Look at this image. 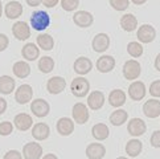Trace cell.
<instances>
[{
    "label": "cell",
    "instance_id": "obj_1",
    "mask_svg": "<svg viewBox=\"0 0 160 159\" xmlns=\"http://www.w3.org/2000/svg\"><path fill=\"white\" fill-rule=\"evenodd\" d=\"M31 25L35 31H45L50 25V16L45 11H36L31 16Z\"/></svg>",
    "mask_w": 160,
    "mask_h": 159
},
{
    "label": "cell",
    "instance_id": "obj_2",
    "mask_svg": "<svg viewBox=\"0 0 160 159\" xmlns=\"http://www.w3.org/2000/svg\"><path fill=\"white\" fill-rule=\"evenodd\" d=\"M70 90L73 95H76L78 98L86 97V94L90 90V82L83 77H76L70 84Z\"/></svg>",
    "mask_w": 160,
    "mask_h": 159
},
{
    "label": "cell",
    "instance_id": "obj_3",
    "mask_svg": "<svg viewBox=\"0 0 160 159\" xmlns=\"http://www.w3.org/2000/svg\"><path fill=\"white\" fill-rule=\"evenodd\" d=\"M140 72H142V68L140 64L136 60H128L124 62L123 65V76L126 80H136L140 76Z\"/></svg>",
    "mask_w": 160,
    "mask_h": 159
},
{
    "label": "cell",
    "instance_id": "obj_4",
    "mask_svg": "<svg viewBox=\"0 0 160 159\" xmlns=\"http://www.w3.org/2000/svg\"><path fill=\"white\" fill-rule=\"evenodd\" d=\"M72 114H73V119H74V122L78 123V125H83V123H86L89 121V109L86 107V105L82 104V102H78V104H76L73 106V111H72Z\"/></svg>",
    "mask_w": 160,
    "mask_h": 159
},
{
    "label": "cell",
    "instance_id": "obj_5",
    "mask_svg": "<svg viewBox=\"0 0 160 159\" xmlns=\"http://www.w3.org/2000/svg\"><path fill=\"white\" fill-rule=\"evenodd\" d=\"M32 98H33V89L31 85H28V84L20 85L15 93V100L18 101V104H20V105L28 104L29 101H32Z\"/></svg>",
    "mask_w": 160,
    "mask_h": 159
},
{
    "label": "cell",
    "instance_id": "obj_6",
    "mask_svg": "<svg viewBox=\"0 0 160 159\" xmlns=\"http://www.w3.org/2000/svg\"><path fill=\"white\" fill-rule=\"evenodd\" d=\"M136 37L139 38V41L143 44H150L152 43L156 37V31L155 28L150 24H143L142 27H139L138 33H136Z\"/></svg>",
    "mask_w": 160,
    "mask_h": 159
},
{
    "label": "cell",
    "instance_id": "obj_7",
    "mask_svg": "<svg viewBox=\"0 0 160 159\" xmlns=\"http://www.w3.org/2000/svg\"><path fill=\"white\" fill-rule=\"evenodd\" d=\"M31 110L32 113L38 118H44L49 114L50 111V106L49 104L45 100L42 98H37V100H33L32 104H31Z\"/></svg>",
    "mask_w": 160,
    "mask_h": 159
},
{
    "label": "cell",
    "instance_id": "obj_8",
    "mask_svg": "<svg viewBox=\"0 0 160 159\" xmlns=\"http://www.w3.org/2000/svg\"><path fill=\"white\" fill-rule=\"evenodd\" d=\"M147 89L142 81H134L128 86V97L132 101H140L146 97Z\"/></svg>",
    "mask_w": 160,
    "mask_h": 159
},
{
    "label": "cell",
    "instance_id": "obj_9",
    "mask_svg": "<svg viewBox=\"0 0 160 159\" xmlns=\"http://www.w3.org/2000/svg\"><path fill=\"white\" fill-rule=\"evenodd\" d=\"M22 156L24 159H41L42 156V147L36 142L27 143L22 147Z\"/></svg>",
    "mask_w": 160,
    "mask_h": 159
},
{
    "label": "cell",
    "instance_id": "obj_10",
    "mask_svg": "<svg viewBox=\"0 0 160 159\" xmlns=\"http://www.w3.org/2000/svg\"><path fill=\"white\" fill-rule=\"evenodd\" d=\"M147 126H146V122L140 118H131L128 121V126H127V131L130 135L132 137H140L146 133Z\"/></svg>",
    "mask_w": 160,
    "mask_h": 159
},
{
    "label": "cell",
    "instance_id": "obj_11",
    "mask_svg": "<svg viewBox=\"0 0 160 159\" xmlns=\"http://www.w3.org/2000/svg\"><path fill=\"white\" fill-rule=\"evenodd\" d=\"M65 88H66L65 78H62L60 76H54L52 78H49L47 82V90L50 94H60L64 92Z\"/></svg>",
    "mask_w": 160,
    "mask_h": 159
},
{
    "label": "cell",
    "instance_id": "obj_12",
    "mask_svg": "<svg viewBox=\"0 0 160 159\" xmlns=\"http://www.w3.org/2000/svg\"><path fill=\"white\" fill-rule=\"evenodd\" d=\"M74 24L79 28H89L94 21V16L88 11H77L73 16Z\"/></svg>",
    "mask_w": 160,
    "mask_h": 159
},
{
    "label": "cell",
    "instance_id": "obj_13",
    "mask_svg": "<svg viewBox=\"0 0 160 159\" xmlns=\"http://www.w3.org/2000/svg\"><path fill=\"white\" fill-rule=\"evenodd\" d=\"M12 33L18 40L24 41L31 37V28L25 21H16L12 27Z\"/></svg>",
    "mask_w": 160,
    "mask_h": 159
},
{
    "label": "cell",
    "instance_id": "obj_14",
    "mask_svg": "<svg viewBox=\"0 0 160 159\" xmlns=\"http://www.w3.org/2000/svg\"><path fill=\"white\" fill-rule=\"evenodd\" d=\"M93 49L98 53H103L105 50H107V48L110 47V37H108L107 33H98L95 35V37L93 38Z\"/></svg>",
    "mask_w": 160,
    "mask_h": 159
},
{
    "label": "cell",
    "instance_id": "obj_15",
    "mask_svg": "<svg viewBox=\"0 0 160 159\" xmlns=\"http://www.w3.org/2000/svg\"><path fill=\"white\" fill-rule=\"evenodd\" d=\"M114 68H115V59L112 56L105 54L97 60V70H99L101 73H108Z\"/></svg>",
    "mask_w": 160,
    "mask_h": 159
},
{
    "label": "cell",
    "instance_id": "obj_16",
    "mask_svg": "<svg viewBox=\"0 0 160 159\" xmlns=\"http://www.w3.org/2000/svg\"><path fill=\"white\" fill-rule=\"evenodd\" d=\"M88 105L91 110H99L105 105V94L99 90L91 92L88 97Z\"/></svg>",
    "mask_w": 160,
    "mask_h": 159
},
{
    "label": "cell",
    "instance_id": "obj_17",
    "mask_svg": "<svg viewBox=\"0 0 160 159\" xmlns=\"http://www.w3.org/2000/svg\"><path fill=\"white\" fill-rule=\"evenodd\" d=\"M13 123L20 131H27V130H29L32 127L33 119L29 114H27V113H20V114H18L15 117Z\"/></svg>",
    "mask_w": 160,
    "mask_h": 159
},
{
    "label": "cell",
    "instance_id": "obj_18",
    "mask_svg": "<svg viewBox=\"0 0 160 159\" xmlns=\"http://www.w3.org/2000/svg\"><path fill=\"white\" fill-rule=\"evenodd\" d=\"M143 113L148 118H158L160 115V101L150 100L143 105Z\"/></svg>",
    "mask_w": 160,
    "mask_h": 159
},
{
    "label": "cell",
    "instance_id": "obj_19",
    "mask_svg": "<svg viewBox=\"0 0 160 159\" xmlns=\"http://www.w3.org/2000/svg\"><path fill=\"white\" fill-rule=\"evenodd\" d=\"M57 131H58L61 135L64 137H68L74 131V122L73 119L68 118V117H62L58 119L57 122Z\"/></svg>",
    "mask_w": 160,
    "mask_h": 159
},
{
    "label": "cell",
    "instance_id": "obj_20",
    "mask_svg": "<svg viewBox=\"0 0 160 159\" xmlns=\"http://www.w3.org/2000/svg\"><path fill=\"white\" fill-rule=\"evenodd\" d=\"M106 155V149L101 143H90L86 147V156L89 159H102Z\"/></svg>",
    "mask_w": 160,
    "mask_h": 159
},
{
    "label": "cell",
    "instance_id": "obj_21",
    "mask_svg": "<svg viewBox=\"0 0 160 159\" xmlns=\"http://www.w3.org/2000/svg\"><path fill=\"white\" fill-rule=\"evenodd\" d=\"M4 13L8 19H18L22 15V5L19 2H9L4 7Z\"/></svg>",
    "mask_w": 160,
    "mask_h": 159
},
{
    "label": "cell",
    "instance_id": "obj_22",
    "mask_svg": "<svg viewBox=\"0 0 160 159\" xmlns=\"http://www.w3.org/2000/svg\"><path fill=\"white\" fill-rule=\"evenodd\" d=\"M49 134H50V129H49L48 125L44 123V122L36 123L32 129V135L36 141H45L49 137Z\"/></svg>",
    "mask_w": 160,
    "mask_h": 159
},
{
    "label": "cell",
    "instance_id": "obj_23",
    "mask_svg": "<svg viewBox=\"0 0 160 159\" xmlns=\"http://www.w3.org/2000/svg\"><path fill=\"white\" fill-rule=\"evenodd\" d=\"M91 69H93V62L88 57H79L74 62V72L81 76L88 74Z\"/></svg>",
    "mask_w": 160,
    "mask_h": 159
},
{
    "label": "cell",
    "instance_id": "obj_24",
    "mask_svg": "<svg viewBox=\"0 0 160 159\" xmlns=\"http://www.w3.org/2000/svg\"><path fill=\"white\" fill-rule=\"evenodd\" d=\"M126 93L121 89H114L108 94V104L114 107H121L126 104Z\"/></svg>",
    "mask_w": 160,
    "mask_h": 159
},
{
    "label": "cell",
    "instance_id": "obj_25",
    "mask_svg": "<svg viewBox=\"0 0 160 159\" xmlns=\"http://www.w3.org/2000/svg\"><path fill=\"white\" fill-rule=\"evenodd\" d=\"M21 54L27 61H35V60L38 59V56H40V48H37L33 43H28L22 47Z\"/></svg>",
    "mask_w": 160,
    "mask_h": 159
},
{
    "label": "cell",
    "instance_id": "obj_26",
    "mask_svg": "<svg viewBox=\"0 0 160 159\" xmlns=\"http://www.w3.org/2000/svg\"><path fill=\"white\" fill-rule=\"evenodd\" d=\"M13 74L18 78H27L31 74V66L27 61H18L12 66Z\"/></svg>",
    "mask_w": 160,
    "mask_h": 159
},
{
    "label": "cell",
    "instance_id": "obj_27",
    "mask_svg": "<svg viewBox=\"0 0 160 159\" xmlns=\"http://www.w3.org/2000/svg\"><path fill=\"white\" fill-rule=\"evenodd\" d=\"M121 27L126 32H132L138 27V19L132 13H126L121 18Z\"/></svg>",
    "mask_w": 160,
    "mask_h": 159
},
{
    "label": "cell",
    "instance_id": "obj_28",
    "mask_svg": "<svg viewBox=\"0 0 160 159\" xmlns=\"http://www.w3.org/2000/svg\"><path fill=\"white\" fill-rule=\"evenodd\" d=\"M91 135L97 139V141H105L107 137L110 135V130L106 126L105 123H97L91 129Z\"/></svg>",
    "mask_w": 160,
    "mask_h": 159
},
{
    "label": "cell",
    "instance_id": "obj_29",
    "mask_svg": "<svg viewBox=\"0 0 160 159\" xmlns=\"http://www.w3.org/2000/svg\"><path fill=\"white\" fill-rule=\"evenodd\" d=\"M15 80L11 76H2L0 77V93L2 94H11L15 90Z\"/></svg>",
    "mask_w": 160,
    "mask_h": 159
},
{
    "label": "cell",
    "instance_id": "obj_30",
    "mask_svg": "<svg viewBox=\"0 0 160 159\" xmlns=\"http://www.w3.org/2000/svg\"><path fill=\"white\" fill-rule=\"evenodd\" d=\"M143 149V143L139 139H131L128 141V143L126 145V152L128 154V156L131 158H135L138 156Z\"/></svg>",
    "mask_w": 160,
    "mask_h": 159
},
{
    "label": "cell",
    "instance_id": "obj_31",
    "mask_svg": "<svg viewBox=\"0 0 160 159\" xmlns=\"http://www.w3.org/2000/svg\"><path fill=\"white\" fill-rule=\"evenodd\" d=\"M128 118V113L123 110V109H117L115 111L111 113L110 115V122L114 125V126H122V125L127 121Z\"/></svg>",
    "mask_w": 160,
    "mask_h": 159
},
{
    "label": "cell",
    "instance_id": "obj_32",
    "mask_svg": "<svg viewBox=\"0 0 160 159\" xmlns=\"http://www.w3.org/2000/svg\"><path fill=\"white\" fill-rule=\"evenodd\" d=\"M37 44L44 50H52V48L54 47V38L48 33H44V35L37 36Z\"/></svg>",
    "mask_w": 160,
    "mask_h": 159
},
{
    "label": "cell",
    "instance_id": "obj_33",
    "mask_svg": "<svg viewBox=\"0 0 160 159\" xmlns=\"http://www.w3.org/2000/svg\"><path fill=\"white\" fill-rule=\"evenodd\" d=\"M53 68H54V60L52 57H49V56H45V57H41L38 61V69L40 72H42V73H50L53 70Z\"/></svg>",
    "mask_w": 160,
    "mask_h": 159
},
{
    "label": "cell",
    "instance_id": "obj_34",
    "mask_svg": "<svg viewBox=\"0 0 160 159\" xmlns=\"http://www.w3.org/2000/svg\"><path fill=\"white\" fill-rule=\"evenodd\" d=\"M127 52L130 56H132V57H140V56L143 54V47L142 44H139L138 41H131L128 43L127 45Z\"/></svg>",
    "mask_w": 160,
    "mask_h": 159
},
{
    "label": "cell",
    "instance_id": "obj_35",
    "mask_svg": "<svg viewBox=\"0 0 160 159\" xmlns=\"http://www.w3.org/2000/svg\"><path fill=\"white\" fill-rule=\"evenodd\" d=\"M110 5L115 11H126L128 8L130 2L128 0H110Z\"/></svg>",
    "mask_w": 160,
    "mask_h": 159
},
{
    "label": "cell",
    "instance_id": "obj_36",
    "mask_svg": "<svg viewBox=\"0 0 160 159\" xmlns=\"http://www.w3.org/2000/svg\"><path fill=\"white\" fill-rule=\"evenodd\" d=\"M61 5L66 12H72L79 5V0H61Z\"/></svg>",
    "mask_w": 160,
    "mask_h": 159
},
{
    "label": "cell",
    "instance_id": "obj_37",
    "mask_svg": "<svg viewBox=\"0 0 160 159\" xmlns=\"http://www.w3.org/2000/svg\"><path fill=\"white\" fill-rule=\"evenodd\" d=\"M12 131H13V126L9 121H4V122L0 123V135L7 137V135H9Z\"/></svg>",
    "mask_w": 160,
    "mask_h": 159
},
{
    "label": "cell",
    "instance_id": "obj_38",
    "mask_svg": "<svg viewBox=\"0 0 160 159\" xmlns=\"http://www.w3.org/2000/svg\"><path fill=\"white\" fill-rule=\"evenodd\" d=\"M150 94L152 97H160V80L153 81L150 85Z\"/></svg>",
    "mask_w": 160,
    "mask_h": 159
},
{
    "label": "cell",
    "instance_id": "obj_39",
    "mask_svg": "<svg viewBox=\"0 0 160 159\" xmlns=\"http://www.w3.org/2000/svg\"><path fill=\"white\" fill-rule=\"evenodd\" d=\"M150 142H151L152 147H156V149H159V147H160V130H156V131L152 133Z\"/></svg>",
    "mask_w": 160,
    "mask_h": 159
},
{
    "label": "cell",
    "instance_id": "obj_40",
    "mask_svg": "<svg viewBox=\"0 0 160 159\" xmlns=\"http://www.w3.org/2000/svg\"><path fill=\"white\" fill-rule=\"evenodd\" d=\"M4 159H22V155L18 150H9V151L5 152Z\"/></svg>",
    "mask_w": 160,
    "mask_h": 159
},
{
    "label": "cell",
    "instance_id": "obj_41",
    "mask_svg": "<svg viewBox=\"0 0 160 159\" xmlns=\"http://www.w3.org/2000/svg\"><path fill=\"white\" fill-rule=\"evenodd\" d=\"M8 44H9V38L7 37V35L0 33V52H4L8 48Z\"/></svg>",
    "mask_w": 160,
    "mask_h": 159
},
{
    "label": "cell",
    "instance_id": "obj_42",
    "mask_svg": "<svg viewBox=\"0 0 160 159\" xmlns=\"http://www.w3.org/2000/svg\"><path fill=\"white\" fill-rule=\"evenodd\" d=\"M60 0H42V4L45 5L47 8H53L54 5H57Z\"/></svg>",
    "mask_w": 160,
    "mask_h": 159
},
{
    "label": "cell",
    "instance_id": "obj_43",
    "mask_svg": "<svg viewBox=\"0 0 160 159\" xmlns=\"http://www.w3.org/2000/svg\"><path fill=\"white\" fill-rule=\"evenodd\" d=\"M5 110H7V101L0 97V115H2Z\"/></svg>",
    "mask_w": 160,
    "mask_h": 159
},
{
    "label": "cell",
    "instance_id": "obj_44",
    "mask_svg": "<svg viewBox=\"0 0 160 159\" xmlns=\"http://www.w3.org/2000/svg\"><path fill=\"white\" fill-rule=\"evenodd\" d=\"M28 5H31V7H38L40 4L42 3V0H25Z\"/></svg>",
    "mask_w": 160,
    "mask_h": 159
},
{
    "label": "cell",
    "instance_id": "obj_45",
    "mask_svg": "<svg viewBox=\"0 0 160 159\" xmlns=\"http://www.w3.org/2000/svg\"><path fill=\"white\" fill-rule=\"evenodd\" d=\"M155 68L160 72V53L156 56V60H155Z\"/></svg>",
    "mask_w": 160,
    "mask_h": 159
},
{
    "label": "cell",
    "instance_id": "obj_46",
    "mask_svg": "<svg viewBox=\"0 0 160 159\" xmlns=\"http://www.w3.org/2000/svg\"><path fill=\"white\" fill-rule=\"evenodd\" d=\"M134 4H136V5H142V4H144L147 0H131Z\"/></svg>",
    "mask_w": 160,
    "mask_h": 159
},
{
    "label": "cell",
    "instance_id": "obj_47",
    "mask_svg": "<svg viewBox=\"0 0 160 159\" xmlns=\"http://www.w3.org/2000/svg\"><path fill=\"white\" fill-rule=\"evenodd\" d=\"M42 159H58L54 154H47V155H44Z\"/></svg>",
    "mask_w": 160,
    "mask_h": 159
},
{
    "label": "cell",
    "instance_id": "obj_48",
    "mask_svg": "<svg viewBox=\"0 0 160 159\" xmlns=\"http://www.w3.org/2000/svg\"><path fill=\"white\" fill-rule=\"evenodd\" d=\"M2 12H3V7H2V0H0V18H2Z\"/></svg>",
    "mask_w": 160,
    "mask_h": 159
},
{
    "label": "cell",
    "instance_id": "obj_49",
    "mask_svg": "<svg viewBox=\"0 0 160 159\" xmlns=\"http://www.w3.org/2000/svg\"><path fill=\"white\" fill-rule=\"evenodd\" d=\"M117 159H128V158H126V156H119V158H117Z\"/></svg>",
    "mask_w": 160,
    "mask_h": 159
}]
</instances>
